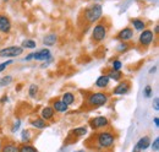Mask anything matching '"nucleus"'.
<instances>
[{"instance_id":"1a4fd4ad","label":"nucleus","mask_w":159,"mask_h":152,"mask_svg":"<svg viewBox=\"0 0 159 152\" xmlns=\"http://www.w3.org/2000/svg\"><path fill=\"white\" fill-rule=\"evenodd\" d=\"M33 59L38 60V61H47V60H52V53L49 49L43 48L38 52L33 53Z\"/></svg>"},{"instance_id":"a19ab883","label":"nucleus","mask_w":159,"mask_h":152,"mask_svg":"<svg viewBox=\"0 0 159 152\" xmlns=\"http://www.w3.org/2000/svg\"><path fill=\"white\" fill-rule=\"evenodd\" d=\"M1 147H2V144H1V141H0V151H1Z\"/></svg>"},{"instance_id":"7c9ffc66","label":"nucleus","mask_w":159,"mask_h":152,"mask_svg":"<svg viewBox=\"0 0 159 152\" xmlns=\"http://www.w3.org/2000/svg\"><path fill=\"white\" fill-rule=\"evenodd\" d=\"M151 146H152V150H153V152H158L159 151V139H158V137H156V139H154V141H153V144H152Z\"/></svg>"},{"instance_id":"c85d7f7f","label":"nucleus","mask_w":159,"mask_h":152,"mask_svg":"<svg viewBox=\"0 0 159 152\" xmlns=\"http://www.w3.org/2000/svg\"><path fill=\"white\" fill-rule=\"evenodd\" d=\"M121 68H122V63L118 60V59H115L113 63H111V69L113 70H115V71H120L121 70Z\"/></svg>"},{"instance_id":"6ab92c4d","label":"nucleus","mask_w":159,"mask_h":152,"mask_svg":"<svg viewBox=\"0 0 159 152\" xmlns=\"http://www.w3.org/2000/svg\"><path fill=\"white\" fill-rule=\"evenodd\" d=\"M131 23H132V26H134V28L136 31H141L142 32L146 28V22L141 19H132L131 20Z\"/></svg>"},{"instance_id":"ddd939ff","label":"nucleus","mask_w":159,"mask_h":152,"mask_svg":"<svg viewBox=\"0 0 159 152\" xmlns=\"http://www.w3.org/2000/svg\"><path fill=\"white\" fill-rule=\"evenodd\" d=\"M54 115H55V112H54V109H53L52 107H44V108H42V111H40V118H42L43 120H45V121L53 119Z\"/></svg>"},{"instance_id":"c756f323","label":"nucleus","mask_w":159,"mask_h":152,"mask_svg":"<svg viewBox=\"0 0 159 152\" xmlns=\"http://www.w3.org/2000/svg\"><path fill=\"white\" fill-rule=\"evenodd\" d=\"M152 93H153L152 87H151L149 85H147V86L144 87V90H143V96H144L146 98H151V97H152Z\"/></svg>"},{"instance_id":"72a5a7b5","label":"nucleus","mask_w":159,"mask_h":152,"mask_svg":"<svg viewBox=\"0 0 159 152\" xmlns=\"http://www.w3.org/2000/svg\"><path fill=\"white\" fill-rule=\"evenodd\" d=\"M20 125H21V121H20V120H16V121L14 123V126H12V131H15V130H19Z\"/></svg>"},{"instance_id":"5701e85b","label":"nucleus","mask_w":159,"mask_h":152,"mask_svg":"<svg viewBox=\"0 0 159 152\" xmlns=\"http://www.w3.org/2000/svg\"><path fill=\"white\" fill-rule=\"evenodd\" d=\"M37 47V43L36 40L33 39H25L22 42V48H26V49H34Z\"/></svg>"},{"instance_id":"dca6fc26","label":"nucleus","mask_w":159,"mask_h":152,"mask_svg":"<svg viewBox=\"0 0 159 152\" xmlns=\"http://www.w3.org/2000/svg\"><path fill=\"white\" fill-rule=\"evenodd\" d=\"M57 40H58V37L55 33H49L43 38V44L47 47H52V45H55Z\"/></svg>"},{"instance_id":"0eeeda50","label":"nucleus","mask_w":159,"mask_h":152,"mask_svg":"<svg viewBox=\"0 0 159 152\" xmlns=\"http://www.w3.org/2000/svg\"><path fill=\"white\" fill-rule=\"evenodd\" d=\"M153 39H154V33H153V31H151V30H143V31L141 32V35H139V42L142 47L147 48V47H149V45L153 43Z\"/></svg>"},{"instance_id":"ea45409f","label":"nucleus","mask_w":159,"mask_h":152,"mask_svg":"<svg viewBox=\"0 0 159 152\" xmlns=\"http://www.w3.org/2000/svg\"><path fill=\"white\" fill-rule=\"evenodd\" d=\"M132 152H139V150L136 147V146H135V149H134V151H132Z\"/></svg>"},{"instance_id":"a211bd4d","label":"nucleus","mask_w":159,"mask_h":152,"mask_svg":"<svg viewBox=\"0 0 159 152\" xmlns=\"http://www.w3.org/2000/svg\"><path fill=\"white\" fill-rule=\"evenodd\" d=\"M0 152H20V147L14 142H7L1 147Z\"/></svg>"},{"instance_id":"58836bf2","label":"nucleus","mask_w":159,"mask_h":152,"mask_svg":"<svg viewBox=\"0 0 159 152\" xmlns=\"http://www.w3.org/2000/svg\"><path fill=\"white\" fill-rule=\"evenodd\" d=\"M156 70H157V66H153V68H152V69L149 70V74H153V73H154Z\"/></svg>"},{"instance_id":"6e6552de","label":"nucleus","mask_w":159,"mask_h":152,"mask_svg":"<svg viewBox=\"0 0 159 152\" xmlns=\"http://www.w3.org/2000/svg\"><path fill=\"white\" fill-rule=\"evenodd\" d=\"M131 90V83L129 80H124V81H120V83H118L114 90H113V95L115 96H122L129 93Z\"/></svg>"},{"instance_id":"393cba45","label":"nucleus","mask_w":159,"mask_h":152,"mask_svg":"<svg viewBox=\"0 0 159 152\" xmlns=\"http://www.w3.org/2000/svg\"><path fill=\"white\" fill-rule=\"evenodd\" d=\"M20 152H38V150L32 146V145H28V144H23L20 146Z\"/></svg>"},{"instance_id":"473e14b6","label":"nucleus","mask_w":159,"mask_h":152,"mask_svg":"<svg viewBox=\"0 0 159 152\" xmlns=\"http://www.w3.org/2000/svg\"><path fill=\"white\" fill-rule=\"evenodd\" d=\"M153 108H154V111H159V98L158 97H156L154 99H153Z\"/></svg>"},{"instance_id":"49530a36","label":"nucleus","mask_w":159,"mask_h":152,"mask_svg":"<svg viewBox=\"0 0 159 152\" xmlns=\"http://www.w3.org/2000/svg\"><path fill=\"white\" fill-rule=\"evenodd\" d=\"M30 1H32V0H30Z\"/></svg>"},{"instance_id":"4c0bfd02","label":"nucleus","mask_w":159,"mask_h":152,"mask_svg":"<svg viewBox=\"0 0 159 152\" xmlns=\"http://www.w3.org/2000/svg\"><path fill=\"white\" fill-rule=\"evenodd\" d=\"M158 32H159V26L157 25V26L154 27V35H158Z\"/></svg>"},{"instance_id":"f8f14e48","label":"nucleus","mask_w":159,"mask_h":152,"mask_svg":"<svg viewBox=\"0 0 159 152\" xmlns=\"http://www.w3.org/2000/svg\"><path fill=\"white\" fill-rule=\"evenodd\" d=\"M109 83H110V80H109V77L105 75H100L97 80H96V87H98L100 90H104V88H107L108 86H109Z\"/></svg>"},{"instance_id":"e433bc0d","label":"nucleus","mask_w":159,"mask_h":152,"mask_svg":"<svg viewBox=\"0 0 159 152\" xmlns=\"http://www.w3.org/2000/svg\"><path fill=\"white\" fill-rule=\"evenodd\" d=\"M154 125H156L157 128L159 126V118L158 116H156V118H154Z\"/></svg>"},{"instance_id":"4be33fe9","label":"nucleus","mask_w":159,"mask_h":152,"mask_svg":"<svg viewBox=\"0 0 159 152\" xmlns=\"http://www.w3.org/2000/svg\"><path fill=\"white\" fill-rule=\"evenodd\" d=\"M105 75L109 77V80H114V81H120L122 78V74L121 71H115L113 69H110Z\"/></svg>"},{"instance_id":"b1692460","label":"nucleus","mask_w":159,"mask_h":152,"mask_svg":"<svg viewBox=\"0 0 159 152\" xmlns=\"http://www.w3.org/2000/svg\"><path fill=\"white\" fill-rule=\"evenodd\" d=\"M14 77L11 75H5L2 77H0V87H5V86H9L11 82H12Z\"/></svg>"},{"instance_id":"39448f33","label":"nucleus","mask_w":159,"mask_h":152,"mask_svg":"<svg viewBox=\"0 0 159 152\" xmlns=\"http://www.w3.org/2000/svg\"><path fill=\"white\" fill-rule=\"evenodd\" d=\"M23 53V48L20 45H10L0 49V58H16Z\"/></svg>"},{"instance_id":"bb28decb","label":"nucleus","mask_w":159,"mask_h":152,"mask_svg":"<svg viewBox=\"0 0 159 152\" xmlns=\"http://www.w3.org/2000/svg\"><path fill=\"white\" fill-rule=\"evenodd\" d=\"M37 93H38V86L36 83H31L30 87H28V95H30V97L34 98L37 96Z\"/></svg>"},{"instance_id":"f03ea898","label":"nucleus","mask_w":159,"mask_h":152,"mask_svg":"<svg viewBox=\"0 0 159 152\" xmlns=\"http://www.w3.org/2000/svg\"><path fill=\"white\" fill-rule=\"evenodd\" d=\"M96 145L102 150H109L115 145V135L111 131H100L96 135Z\"/></svg>"},{"instance_id":"9b49d317","label":"nucleus","mask_w":159,"mask_h":152,"mask_svg":"<svg viewBox=\"0 0 159 152\" xmlns=\"http://www.w3.org/2000/svg\"><path fill=\"white\" fill-rule=\"evenodd\" d=\"M132 38H134V30L131 27H125L118 33V39H120L121 42H127Z\"/></svg>"},{"instance_id":"2f4dec72","label":"nucleus","mask_w":159,"mask_h":152,"mask_svg":"<svg viewBox=\"0 0 159 152\" xmlns=\"http://www.w3.org/2000/svg\"><path fill=\"white\" fill-rule=\"evenodd\" d=\"M10 64H12V60H6L5 63H1V64H0V73H2Z\"/></svg>"},{"instance_id":"c03bdc74","label":"nucleus","mask_w":159,"mask_h":152,"mask_svg":"<svg viewBox=\"0 0 159 152\" xmlns=\"http://www.w3.org/2000/svg\"><path fill=\"white\" fill-rule=\"evenodd\" d=\"M92 152H97V151H92Z\"/></svg>"},{"instance_id":"f257e3e1","label":"nucleus","mask_w":159,"mask_h":152,"mask_svg":"<svg viewBox=\"0 0 159 152\" xmlns=\"http://www.w3.org/2000/svg\"><path fill=\"white\" fill-rule=\"evenodd\" d=\"M102 16H103V7L100 4H92L87 6L83 11V17L89 25L98 22L102 19Z\"/></svg>"},{"instance_id":"4468645a","label":"nucleus","mask_w":159,"mask_h":152,"mask_svg":"<svg viewBox=\"0 0 159 152\" xmlns=\"http://www.w3.org/2000/svg\"><path fill=\"white\" fill-rule=\"evenodd\" d=\"M149 146H151V139H149V136H143V137H141L139 141H137V144H136V147L139 149V151H144V150H147Z\"/></svg>"},{"instance_id":"f704fd0d","label":"nucleus","mask_w":159,"mask_h":152,"mask_svg":"<svg viewBox=\"0 0 159 152\" xmlns=\"http://www.w3.org/2000/svg\"><path fill=\"white\" fill-rule=\"evenodd\" d=\"M7 101H9V97H7V96H2V97H1V99H0V103H2V104H4V103H6Z\"/></svg>"},{"instance_id":"aec40b11","label":"nucleus","mask_w":159,"mask_h":152,"mask_svg":"<svg viewBox=\"0 0 159 152\" xmlns=\"http://www.w3.org/2000/svg\"><path fill=\"white\" fill-rule=\"evenodd\" d=\"M61 101L66 104V106H71V104H74V102H75V96L74 93H71V92H65L62 97H61Z\"/></svg>"},{"instance_id":"37998d69","label":"nucleus","mask_w":159,"mask_h":152,"mask_svg":"<svg viewBox=\"0 0 159 152\" xmlns=\"http://www.w3.org/2000/svg\"><path fill=\"white\" fill-rule=\"evenodd\" d=\"M4 1H5V2H6V1H9V0H4Z\"/></svg>"},{"instance_id":"9d476101","label":"nucleus","mask_w":159,"mask_h":152,"mask_svg":"<svg viewBox=\"0 0 159 152\" xmlns=\"http://www.w3.org/2000/svg\"><path fill=\"white\" fill-rule=\"evenodd\" d=\"M10 31H11V21H10V19L6 15L0 14V32L9 33Z\"/></svg>"},{"instance_id":"2eb2a0df","label":"nucleus","mask_w":159,"mask_h":152,"mask_svg":"<svg viewBox=\"0 0 159 152\" xmlns=\"http://www.w3.org/2000/svg\"><path fill=\"white\" fill-rule=\"evenodd\" d=\"M52 108L54 109V112H58V113H65V112H67L69 106H66L61 99H57V101H54V102H53V107H52Z\"/></svg>"},{"instance_id":"412c9836","label":"nucleus","mask_w":159,"mask_h":152,"mask_svg":"<svg viewBox=\"0 0 159 152\" xmlns=\"http://www.w3.org/2000/svg\"><path fill=\"white\" fill-rule=\"evenodd\" d=\"M31 125L33 128H36V129H44V128H47V123L42 118H36V119L31 120Z\"/></svg>"},{"instance_id":"cd10ccee","label":"nucleus","mask_w":159,"mask_h":152,"mask_svg":"<svg viewBox=\"0 0 159 152\" xmlns=\"http://www.w3.org/2000/svg\"><path fill=\"white\" fill-rule=\"evenodd\" d=\"M129 48H130L129 43H126V42H121V43H119V44H118L116 50H118L119 53H124V52H126Z\"/></svg>"},{"instance_id":"423d86ee","label":"nucleus","mask_w":159,"mask_h":152,"mask_svg":"<svg viewBox=\"0 0 159 152\" xmlns=\"http://www.w3.org/2000/svg\"><path fill=\"white\" fill-rule=\"evenodd\" d=\"M89 126L92 128V130L104 129V128H108V126H109V120H108V118L99 115V116L92 118V119L89 120Z\"/></svg>"},{"instance_id":"a18cd8bd","label":"nucleus","mask_w":159,"mask_h":152,"mask_svg":"<svg viewBox=\"0 0 159 152\" xmlns=\"http://www.w3.org/2000/svg\"><path fill=\"white\" fill-rule=\"evenodd\" d=\"M96 1H99V0H96Z\"/></svg>"},{"instance_id":"f3484780","label":"nucleus","mask_w":159,"mask_h":152,"mask_svg":"<svg viewBox=\"0 0 159 152\" xmlns=\"http://www.w3.org/2000/svg\"><path fill=\"white\" fill-rule=\"evenodd\" d=\"M87 135V128L86 126H80V128H75L70 131V136H75V137H82Z\"/></svg>"},{"instance_id":"20e7f679","label":"nucleus","mask_w":159,"mask_h":152,"mask_svg":"<svg viewBox=\"0 0 159 152\" xmlns=\"http://www.w3.org/2000/svg\"><path fill=\"white\" fill-rule=\"evenodd\" d=\"M108 35V27L104 22H97V25H94L93 30H92V39L96 43L103 42Z\"/></svg>"},{"instance_id":"79ce46f5","label":"nucleus","mask_w":159,"mask_h":152,"mask_svg":"<svg viewBox=\"0 0 159 152\" xmlns=\"http://www.w3.org/2000/svg\"><path fill=\"white\" fill-rule=\"evenodd\" d=\"M75 152H84V151H75Z\"/></svg>"},{"instance_id":"a878e982","label":"nucleus","mask_w":159,"mask_h":152,"mask_svg":"<svg viewBox=\"0 0 159 152\" xmlns=\"http://www.w3.org/2000/svg\"><path fill=\"white\" fill-rule=\"evenodd\" d=\"M31 139H32V134L30 130H22L21 131V140L23 141V142H30L31 141Z\"/></svg>"},{"instance_id":"7ed1b4c3","label":"nucleus","mask_w":159,"mask_h":152,"mask_svg":"<svg viewBox=\"0 0 159 152\" xmlns=\"http://www.w3.org/2000/svg\"><path fill=\"white\" fill-rule=\"evenodd\" d=\"M109 101V96L107 95L105 92H92L89 93L87 99H86V104L91 108H99V107H103L108 103Z\"/></svg>"},{"instance_id":"c9c22d12","label":"nucleus","mask_w":159,"mask_h":152,"mask_svg":"<svg viewBox=\"0 0 159 152\" xmlns=\"http://www.w3.org/2000/svg\"><path fill=\"white\" fill-rule=\"evenodd\" d=\"M32 59H33V53H30V54L25 58L23 60H25V61H28V60H32Z\"/></svg>"}]
</instances>
